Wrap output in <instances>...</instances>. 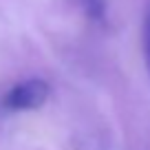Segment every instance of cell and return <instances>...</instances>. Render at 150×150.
Wrapping results in <instances>:
<instances>
[{
    "label": "cell",
    "instance_id": "1",
    "mask_svg": "<svg viewBox=\"0 0 150 150\" xmlns=\"http://www.w3.org/2000/svg\"><path fill=\"white\" fill-rule=\"evenodd\" d=\"M49 97V84L40 77H29L13 84L2 97V106L11 112H24L40 108Z\"/></svg>",
    "mask_w": 150,
    "mask_h": 150
},
{
    "label": "cell",
    "instance_id": "2",
    "mask_svg": "<svg viewBox=\"0 0 150 150\" xmlns=\"http://www.w3.org/2000/svg\"><path fill=\"white\" fill-rule=\"evenodd\" d=\"M86 16L95 22H104L106 18V0H80Z\"/></svg>",
    "mask_w": 150,
    "mask_h": 150
},
{
    "label": "cell",
    "instance_id": "3",
    "mask_svg": "<svg viewBox=\"0 0 150 150\" xmlns=\"http://www.w3.org/2000/svg\"><path fill=\"white\" fill-rule=\"evenodd\" d=\"M144 55H146V69H148V75H150V0L144 16Z\"/></svg>",
    "mask_w": 150,
    "mask_h": 150
}]
</instances>
